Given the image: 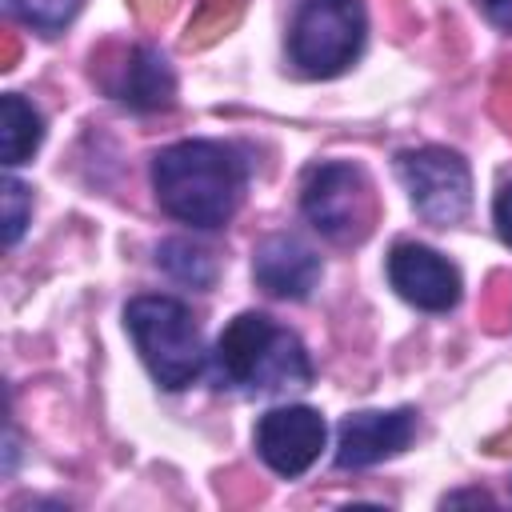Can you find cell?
<instances>
[{
  "label": "cell",
  "mask_w": 512,
  "mask_h": 512,
  "mask_svg": "<svg viewBox=\"0 0 512 512\" xmlns=\"http://www.w3.org/2000/svg\"><path fill=\"white\" fill-rule=\"evenodd\" d=\"M40 136H44L40 112L20 96H4L0 100V152H4V164L8 168L24 164L36 152Z\"/></svg>",
  "instance_id": "7c38bea8"
},
{
  "label": "cell",
  "mask_w": 512,
  "mask_h": 512,
  "mask_svg": "<svg viewBox=\"0 0 512 512\" xmlns=\"http://www.w3.org/2000/svg\"><path fill=\"white\" fill-rule=\"evenodd\" d=\"M492 108H496V116H500V120L508 124V132H512V60H504V68H500V76H496Z\"/></svg>",
  "instance_id": "e0dca14e"
},
{
  "label": "cell",
  "mask_w": 512,
  "mask_h": 512,
  "mask_svg": "<svg viewBox=\"0 0 512 512\" xmlns=\"http://www.w3.org/2000/svg\"><path fill=\"white\" fill-rule=\"evenodd\" d=\"M496 228H500V240L512 248V184H504L496 196Z\"/></svg>",
  "instance_id": "ac0fdd59"
},
{
  "label": "cell",
  "mask_w": 512,
  "mask_h": 512,
  "mask_svg": "<svg viewBox=\"0 0 512 512\" xmlns=\"http://www.w3.org/2000/svg\"><path fill=\"white\" fill-rule=\"evenodd\" d=\"M300 204H304V216L312 220V228L336 244H356L376 224L372 184L356 164H344V160L316 164L304 180Z\"/></svg>",
  "instance_id": "5b68a950"
},
{
  "label": "cell",
  "mask_w": 512,
  "mask_h": 512,
  "mask_svg": "<svg viewBox=\"0 0 512 512\" xmlns=\"http://www.w3.org/2000/svg\"><path fill=\"white\" fill-rule=\"evenodd\" d=\"M128 332L136 340V352L144 356L148 372L164 388H184L204 368L200 328L192 312L172 296H140L124 312Z\"/></svg>",
  "instance_id": "3957f363"
},
{
  "label": "cell",
  "mask_w": 512,
  "mask_h": 512,
  "mask_svg": "<svg viewBox=\"0 0 512 512\" xmlns=\"http://www.w3.org/2000/svg\"><path fill=\"white\" fill-rule=\"evenodd\" d=\"M216 372L244 392L308 388L312 364L304 344L260 312H240L216 340Z\"/></svg>",
  "instance_id": "7a4b0ae2"
},
{
  "label": "cell",
  "mask_w": 512,
  "mask_h": 512,
  "mask_svg": "<svg viewBox=\"0 0 512 512\" xmlns=\"http://www.w3.org/2000/svg\"><path fill=\"white\" fill-rule=\"evenodd\" d=\"M28 188L20 180H4V244H16L24 224H28Z\"/></svg>",
  "instance_id": "2e32d148"
},
{
  "label": "cell",
  "mask_w": 512,
  "mask_h": 512,
  "mask_svg": "<svg viewBox=\"0 0 512 512\" xmlns=\"http://www.w3.org/2000/svg\"><path fill=\"white\" fill-rule=\"evenodd\" d=\"M240 12H244V0H204L200 8H196V16H192V24H188V36H184V44L192 48H204V44H212L216 36H224L236 20H240Z\"/></svg>",
  "instance_id": "5bb4252c"
},
{
  "label": "cell",
  "mask_w": 512,
  "mask_h": 512,
  "mask_svg": "<svg viewBox=\"0 0 512 512\" xmlns=\"http://www.w3.org/2000/svg\"><path fill=\"white\" fill-rule=\"evenodd\" d=\"M492 452H512V428H508V436L492 440Z\"/></svg>",
  "instance_id": "44dd1931"
},
{
  "label": "cell",
  "mask_w": 512,
  "mask_h": 512,
  "mask_svg": "<svg viewBox=\"0 0 512 512\" xmlns=\"http://www.w3.org/2000/svg\"><path fill=\"white\" fill-rule=\"evenodd\" d=\"M396 172L412 196V208L428 220V224H456L464 220L468 204H472V176L468 164L448 152V148H416V152H400Z\"/></svg>",
  "instance_id": "8992f818"
},
{
  "label": "cell",
  "mask_w": 512,
  "mask_h": 512,
  "mask_svg": "<svg viewBox=\"0 0 512 512\" xmlns=\"http://www.w3.org/2000/svg\"><path fill=\"white\" fill-rule=\"evenodd\" d=\"M324 436H328V428H324L320 412H312L304 404H288V408H272L268 416H260L256 452L276 476H300L320 456Z\"/></svg>",
  "instance_id": "52a82bcc"
},
{
  "label": "cell",
  "mask_w": 512,
  "mask_h": 512,
  "mask_svg": "<svg viewBox=\"0 0 512 512\" xmlns=\"http://www.w3.org/2000/svg\"><path fill=\"white\" fill-rule=\"evenodd\" d=\"M444 504H492L484 492H456V496H448Z\"/></svg>",
  "instance_id": "ffe728a7"
},
{
  "label": "cell",
  "mask_w": 512,
  "mask_h": 512,
  "mask_svg": "<svg viewBox=\"0 0 512 512\" xmlns=\"http://www.w3.org/2000/svg\"><path fill=\"white\" fill-rule=\"evenodd\" d=\"M388 280L424 312H448L460 300V272L424 244H396L388 256Z\"/></svg>",
  "instance_id": "9c48e42d"
},
{
  "label": "cell",
  "mask_w": 512,
  "mask_h": 512,
  "mask_svg": "<svg viewBox=\"0 0 512 512\" xmlns=\"http://www.w3.org/2000/svg\"><path fill=\"white\" fill-rule=\"evenodd\" d=\"M152 184L168 216L192 228H220L240 208L248 168L236 148L216 140H180L152 164Z\"/></svg>",
  "instance_id": "6da1fadb"
},
{
  "label": "cell",
  "mask_w": 512,
  "mask_h": 512,
  "mask_svg": "<svg viewBox=\"0 0 512 512\" xmlns=\"http://www.w3.org/2000/svg\"><path fill=\"white\" fill-rule=\"evenodd\" d=\"M8 8H12V16L24 20L28 28L52 36V32H60L64 24H72V16L80 12V0H8Z\"/></svg>",
  "instance_id": "9a60e30c"
},
{
  "label": "cell",
  "mask_w": 512,
  "mask_h": 512,
  "mask_svg": "<svg viewBox=\"0 0 512 512\" xmlns=\"http://www.w3.org/2000/svg\"><path fill=\"white\" fill-rule=\"evenodd\" d=\"M364 32L368 20L360 0H304L288 32V52L300 72L336 76L360 56Z\"/></svg>",
  "instance_id": "277c9868"
},
{
  "label": "cell",
  "mask_w": 512,
  "mask_h": 512,
  "mask_svg": "<svg viewBox=\"0 0 512 512\" xmlns=\"http://www.w3.org/2000/svg\"><path fill=\"white\" fill-rule=\"evenodd\" d=\"M160 268L168 276H176L180 284H192V288H208L216 280V264L204 248H192L188 240H168L160 244Z\"/></svg>",
  "instance_id": "4fadbf2b"
},
{
  "label": "cell",
  "mask_w": 512,
  "mask_h": 512,
  "mask_svg": "<svg viewBox=\"0 0 512 512\" xmlns=\"http://www.w3.org/2000/svg\"><path fill=\"white\" fill-rule=\"evenodd\" d=\"M100 80L116 100H124L136 112H160V108H172V100H176L172 68L148 44L120 48L112 64L100 60Z\"/></svg>",
  "instance_id": "ba28073f"
},
{
  "label": "cell",
  "mask_w": 512,
  "mask_h": 512,
  "mask_svg": "<svg viewBox=\"0 0 512 512\" xmlns=\"http://www.w3.org/2000/svg\"><path fill=\"white\" fill-rule=\"evenodd\" d=\"M476 4L484 8V16H488L492 24H500V28L512 32V0H476Z\"/></svg>",
  "instance_id": "d6986e66"
},
{
  "label": "cell",
  "mask_w": 512,
  "mask_h": 512,
  "mask_svg": "<svg viewBox=\"0 0 512 512\" xmlns=\"http://www.w3.org/2000/svg\"><path fill=\"white\" fill-rule=\"evenodd\" d=\"M252 276L268 296L304 300L320 280V256L296 236H268L252 256Z\"/></svg>",
  "instance_id": "8fae6325"
},
{
  "label": "cell",
  "mask_w": 512,
  "mask_h": 512,
  "mask_svg": "<svg viewBox=\"0 0 512 512\" xmlns=\"http://www.w3.org/2000/svg\"><path fill=\"white\" fill-rule=\"evenodd\" d=\"M416 432V412L396 408V412H360L340 424V444H336V464L340 468H368L380 464L396 452L408 448Z\"/></svg>",
  "instance_id": "30bf717a"
}]
</instances>
